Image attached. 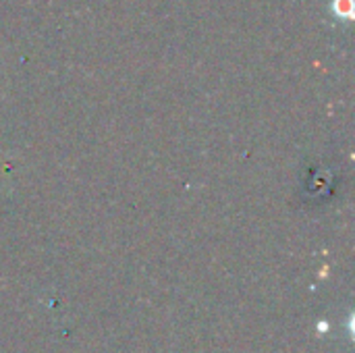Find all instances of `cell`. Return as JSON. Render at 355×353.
<instances>
[{
  "label": "cell",
  "mask_w": 355,
  "mask_h": 353,
  "mask_svg": "<svg viewBox=\"0 0 355 353\" xmlns=\"http://www.w3.org/2000/svg\"><path fill=\"white\" fill-rule=\"evenodd\" d=\"M333 10L339 19L354 17V0H333Z\"/></svg>",
  "instance_id": "1"
}]
</instances>
